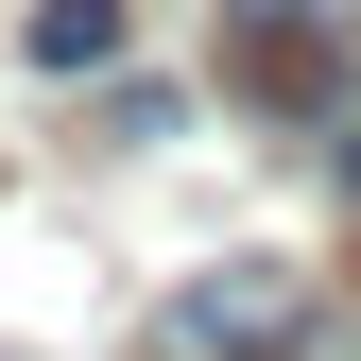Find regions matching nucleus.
Instances as JSON below:
<instances>
[{"mask_svg": "<svg viewBox=\"0 0 361 361\" xmlns=\"http://www.w3.org/2000/svg\"><path fill=\"white\" fill-rule=\"evenodd\" d=\"M138 361H361V327H344L327 276H293V258H207L190 293H155Z\"/></svg>", "mask_w": 361, "mask_h": 361, "instance_id": "obj_1", "label": "nucleus"}, {"mask_svg": "<svg viewBox=\"0 0 361 361\" xmlns=\"http://www.w3.org/2000/svg\"><path fill=\"white\" fill-rule=\"evenodd\" d=\"M224 104H258L276 138H327L361 104V0H224Z\"/></svg>", "mask_w": 361, "mask_h": 361, "instance_id": "obj_2", "label": "nucleus"}, {"mask_svg": "<svg viewBox=\"0 0 361 361\" xmlns=\"http://www.w3.org/2000/svg\"><path fill=\"white\" fill-rule=\"evenodd\" d=\"M121 35H138V0H35L18 52L52 69V86H104V69H121Z\"/></svg>", "mask_w": 361, "mask_h": 361, "instance_id": "obj_3", "label": "nucleus"}, {"mask_svg": "<svg viewBox=\"0 0 361 361\" xmlns=\"http://www.w3.org/2000/svg\"><path fill=\"white\" fill-rule=\"evenodd\" d=\"M172 121H190L172 86H104V104H86V138H121V155H138V138H172Z\"/></svg>", "mask_w": 361, "mask_h": 361, "instance_id": "obj_4", "label": "nucleus"}]
</instances>
